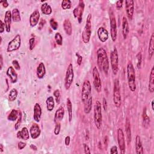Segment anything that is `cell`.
Segmentation results:
<instances>
[{
	"mask_svg": "<svg viewBox=\"0 0 154 154\" xmlns=\"http://www.w3.org/2000/svg\"><path fill=\"white\" fill-rule=\"evenodd\" d=\"M117 142L119 147L121 150V153H125V136L123 132V130L121 128H119L117 130Z\"/></svg>",
	"mask_w": 154,
	"mask_h": 154,
	"instance_id": "obj_13",
	"label": "cell"
},
{
	"mask_svg": "<svg viewBox=\"0 0 154 154\" xmlns=\"http://www.w3.org/2000/svg\"><path fill=\"white\" fill-rule=\"evenodd\" d=\"M0 39H1V42H0V44H1V43H2V41H3V39H2L1 37H0Z\"/></svg>",
	"mask_w": 154,
	"mask_h": 154,
	"instance_id": "obj_60",
	"label": "cell"
},
{
	"mask_svg": "<svg viewBox=\"0 0 154 154\" xmlns=\"http://www.w3.org/2000/svg\"><path fill=\"white\" fill-rule=\"evenodd\" d=\"M125 131L126 134V138L128 143L130 144L131 141V124L129 119L126 118V121L125 122Z\"/></svg>",
	"mask_w": 154,
	"mask_h": 154,
	"instance_id": "obj_27",
	"label": "cell"
},
{
	"mask_svg": "<svg viewBox=\"0 0 154 154\" xmlns=\"http://www.w3.org/2000/svg\"><path fill=\"white\" fill-rule=\"evenodd\" d=\"M18 90L16 89H12L9 93V95H8V101L10 102L15 101L16 99L17 96H18Z\"/></svg>",
	"mask_w": 154,
	"mask_h": 154,
	"instance_id": "obj_35",
	"label": "cell"
},
{
	"mask_svg": "<svg viewBox=\"0 0 154 154\" xmlns=\"http://www.w3.org/2000/svg\"><path fill=\"white\" fill-rule=\"evenodd\" d=\"M61 129V123L55 124V128H54V134L55 135H58L60 132Z\"/></svg>",
	"mask_w": 154,
	"mask_h": 154,
	"instance_id": "obj_44",
	"label": "cell"
},
{
	"mask_svg": "<svg viewBox=\"0 0 154 154\" xmlns=\"http://www.w3.org/2000/svg\"><path fill=\"white\" fill-rule=\"evenodd\" d=\"M46 109L48 112H52L54 108L55 103H54V99L53 96H49L47 98L46 101Z\"/></svg>",
	"mask_w": 154,
	"mask_h": 154,
	"instance_id": "obj_32",
	"label": "cell"
},
{
	"mask_svg": "<svg viewBox=\"0 0 154 154\" xmlns=\"http://www.w3.org/2000/svg\"><path fill=\"white\" fill-rule=\"evenodd\" d=\"M4 64V61H3V57L2 54L0 55V70H1L3 69V66Z\"/></svg>",
	"mask_w": 154,
	"mask_h": 154,
	"instance_id": "obj_54",
	"label": "cell"
},
{
	"mask_svg": "<svg viewBox=\"0 0 154 154\" xmlns=\"http://www.w3.org/2000/svg\"><path fill=\"white\" fill-rule=\"evenodd\" d=\"M49 24H50V25H51V27L52 28L53 30H56L58 28V23L54 19H51L50 20Z\"/></svg>",
	"mask_w": 154,
	"mask_h": 154,
	"instance_id": "obj_41",
	"label": "cell"
},
{
	"mask_svg": "<svg viewBox=\"0 0 154 154\" xmlns=\"http://www.w3.org/2000/svg\"><path fill=\"white\" fill-rule=\"evenodd\" d=\"M55 41L58 45H62L63 44V37L60 33H56L55 35Z\"/></svg>",
	"mask_w": 154,
	"mask_h": 154,
	"instance_id": "obj_38",
	"label": "cell"
},
{
	"mask_svg": "<svg viewBox=\"0 0 154 154\" xmlns=\"http://www.w3.org/2000/svg\"><path fill=\"white\" fill-rule=\"evenodd\" d=\"M6 74L9 77L12 83H16L17 81H18V74L16 72L14 67H13L12 66H10L8 68Z\"/></svg>",
	"mask_w": 154,
	"mask_h": 154,
	"instance_id": "obj_20",
	"label": "cell"
},
{
	"mask_svg": "<svg viewBox=\"0 0 154 154\" xmlns=\"http://www.w3.org/2000/svg\"><path fill=\"white\" fill-rule=\"evenodd\" d=\"M111 60V66H112V71L114 75H116L118 72V66H119V58L117 51L116 48L112 51L110 54Z\"/></svg>",
	"mask_w": 154,
	"mask_h": 154,
	"instance_id": "obj_10",
	"label": "cell"
},
{
	"mask_svg": "<svg viewBox=\"0 0 154 154\" xmlns=\"http://www.w3.org/2000/svg\"><path fill=\"white\" fill-rule=\"evenodd\" d=\"M149 90L151 93H153L154 92V67L152 68L149 76Z\"/></svg>",
	"mask_w": 154,
	"mask_h": 154,
	"instance_id": "obj_28",
	"label": "cell"
},
{
	"mask_svg": "<svg viewBox=\"0 0 154 154\" xmlns=\"http://www.w3.org/2000/svg\"><path fill=\"white\" fill-rule=\"evenodd\" d=\"M81 100L84 104V112L85 114L90 113L92 108V87L89 80L85 81L83 83L81 92Z\"/></svg>",
	"mask_w": 154,
	"mask_h": 154,
	"instance_id": "obj_1",
	"label": "cell"
},
{
	"mask_svg": "<svg viewBox=\"0 0 154 154\" xmlns=\"http://www.w3.org/2000/svg\"><path fill=\"white\" fill-rule=\"evenodd\" d=\"M125 9L128 18L131 20L134 12V1L132 0H127L125 1Z\"/></svg>",
	"mask_w": 154,
	"mask_h": 154,
	"instance_id": "obj_14",
	"label": "cell"
},
{
	"mask_svg": "<svg viewBox=\"0 0 154 154\" xmlns=\"http://www.w3.org/2000/svg\"><path fill=\"white\" fill-rule=\"evenodd\" d=\"M102 108L100 102L97 101L95 102V108H94V122L97 129L99 130L102 126Z\"/></svg>",
	"mask_w": 154,
	"mask_h": 154,
	"instance_id": "obj_5",
	"label": "cell"
},
{
	"mask_svg": "<svg viewBox=\"0 0 154 154\" xmlns=\"http://www.w3.org/2000/svg\"><path fill=\"white\" fill-rule=\"evenodd\" d=\"M93 85L98 93H100L102 90V83L100 78V75L96 67H94L93 69Z\"/></svg>",
	"mask_w": 154,
	"mask_h": 154,
	"instance_id": "obj_9",
	"label": "cell"
},
{
	"mask_svg": "<svg viewBox=\"0 0 154 154\" xmlns=\"http://www.w3.org/2000/svg\"><path fill=\"white\" fill-rule=\"evenodd\" d=\"M30 133L33 139H37L41 134V130L39 125L36 123L33 124L30 127Z\"/></svg>",
	"mask_w": 154,
	"mask_h": 154,
	"instance_id": "obj_16",
	"label": "cell"
},
{
	"mask_svg": "<svg viewBox=\"0 0 154 154\" xmlns=\"http://www.w3.org/2000/svg\"><path fill=\"white\" fill-rule=\"evenodd\" d=\"M21 122H22V114L21 112H19V117H18V121H17V122L16 123L15 125V130H18L20 126H21Z\"/></svg>",
	"mask_w": 154,
	"mask_h": 154,
	"instance_id": "obj_40",
	"label": "cell"
},
{
	"mask_svg": "<svg viewBox=\"0 0 154 154\" xmlns=\"http://www.w3.org/2000/svg\"><path fill=\"white\" fill-rule=\"evenodd\" d=\"M127 78L130 90L135 92L136 90L135 74L134 66L131 63H128L127 65Z\"/></svg>",
	"mask_w": 154,
	"mask_h": 154,
	"instance_id": "obj_3",
	"label": "cell"
},
{
	"mask_svg": "<svg viewBox=\"0 0 154 154\" xmlns=\"http://www.w3.org/2000/svg\"><path fill=\"white\" fill-rule=\"evenodd\" d=\"M0 26H1V28H0V33H3L5 30L6 26L5 24L1 20L0 21Z\"/></svg>",
	"mask_w": 154,
	"mask_h": 154,
	"instance_id": "obj_49",
	"label": "cell"
},
{
	"mask_svg": "<svg viewBox=\"0 0 154 154\" xmlns=\"http://www.w3.org/2000/svg\"><path fill=\"white\" fill-rule=\"evenodd\" d=\"M76 55L77 56V63L79 66H80L81 65L82 61H83V57L81 55H80L79 54L76 53Z\"/></svg>",
	"mask_w": 154,
	"mask_h": 154,
	"instance_id": "obj_46",
	"label": "cell"
},
{
	"mask_svg": "<svg viewBox=\"0 0 154 154\" xmlns=\"http://www.w3.org/2000/svg\"><path fill=\"white\" fill-rule=\"evenodd\" d=\"M63 28L66 35L68 36H71L72 33V24L69 19H66L63 22Z\"/></svg>",
	"mask_w": 154,
	"mask_h": 154,
	"instance_id": "obj_26",
	"label": "cell"
},
{
	"mask_svg": "<svg viewBox=\"0 0 154 154\" xmlns=\"http://www.w3.org/2000/svg\"><path fill=\"white\" fill-rule=\"evenodd\" d=\"M84 153H85L90 154L91 153L89 147L87 146L86 144H84Z\"/></svg>",
	"mask_w": 154,
	"mask_h": 154,
	"instance_id": "obj_50",
	"label": "cell"
},
{
	"mask_svg": "<svg viewBox=\"0 0 154 154\" xmlns=\"http://www.w3.org/2000/svg\"><path fill=\"white\" fill-rule=\"evenodd\" d=\"M123 1H121V0H119V1L116 2V7L117 9H120V8H121L123 5Z\"/></svg>",
	"mask_w": 154,
	"mask_h": 154,
	"instance_id": "obj_52",
	"label": "cell"
},
{
	"mask_svg": "<svg viewBox=\"0 0 154 154\" xmlns=\"http://www.w3.org/2000/svg\"><path fill=\"white\" fill-rule=\"evenodd\" d=\"M85 4L83 1L80 0L79 1L78 5L73 10V15L75 18H77L78 22L80 24L82 22L83 19V14L84 10Z\"/></svg>",
	"mask_w": 154,
	"mask_h": 154,
	"instance_id": "obj_12",
	"label": "cell"
},
{
	"mask_svg": "<svg viewBox=\"0 0 154 154\" xmlns=\"http://www.w3.org/2000/svg\"><path fill=\"white\" fill-rule=\"evenodd\" d=\"M19 113L18 112V111H17L16 110L13 109L12 110V112H10L9 115L8 116L7 119L8 121H12V122L15 121L19 117Z\"/></svg>",
	"mask_w": 154,
	"mask_h": 154,
	"instance_id": "obj_34",
	"label": "cell"
},
{
	"mask_svg": "<svg viewBox=\"0 0 154 154\" xmlns=\"http://www.w3.org/2000/svg\"><path fill=\"white\" fill-rule=\"evenodd\" d=\"M30 148H31V149L35 150V151H37V147L35 146V145H34V144H31L30 145Z\"/></svg>",
	"mask_w": 154,
	"mask_h": 154,
	"instance_id": "obj_57",
	"label": "cell"
},
{
	"mask_svg": "<svg viewBox=\"0 0 154 154\" xmlns=\"http://www.w3.org/2000/svg\"><path fill=\"white\" fill-rule=\"evenodd\" d=\"M152 110H154V108H153V100L152 101Z\"/></svg>",
	"mask_w": 154,
	"mask_h": 154,
	"instance_id": "obj_59",
	"label": "cell"
},
{
	"mask_svg": "<svg viewBox=\"0 0 154 154\" xmlns=\"http://www.w3.org/2000/svg\"><path fill=\"white\" fill-rule=\"evenodd\" d=\"M40 20V13L38 10L34 11L30 17V26L34 27L38 24Z\"/></svg>",
	"mask_w": 154,
	"mask_h": 154,
	"instance_id": "obj_18",
	"label": "cell"
},
{
	"mask_svg": "<svg viewBox=\"0 0 154 154\" xmlns=\"http://www.w3.org/2000/svg\"><path fill=\"white\" fill-rule=\"evenodd\" d=\"M98 36L101 42H105L108 39V32L104 27H99L98 30Z\"/></svg>",
	"mask_w": 154,
	"mask_h": 154,
	"instance_id": "obj_19",
	"label": "cell"
},
{
	"mask_svg": "<svg viewBox=\"0 0 154 154\" xmlns=\"http://www.w3.org/2000/svg\"><path fill=\"white\" fill-rule=\"evenodd\" d=\"M110 32L111 37H112V40L115 42L117 39V26L115 16L113 12L110 14Z\"/></svg>",
	"mask_w": 154,
	"mask_h": 154,
	"instance_id": "obj_11",
	"label": "cell"
},
{
	"mask_svg": "<svg viewBox=\"0 0 154 154\" xmlns=\"http://www.w3.org/2000/svg\"><path fill=\"white\" fill-rule=\"evenodd\" d=\"M35 38H31L29 40V48L30 51H32L35 46Z\"/></svg>",
	"mask_w": 154,
	"mask_h": 154,
	"instance_id": "obj_43",
	"label": "cell"
},
{
	"mask_svg": "<svg viewBox=\"0 0 154 154\" xmlns=\"http://www.w3.org/2000/svg\"><path fill=\"white\" fill-rule=\"evenodd\" d=\"M70 142H71V138H70V137H69V136H67V137H66L65 142V144L66 145V146H69V144H70Z\"/></svg>",
	"mask_w": 154,
	"mask_h": 154,
	"instance_id": "obj_53",
	"label": "cell"
},
{
	"mask_svg": "<svg viewBox=\"0 0 154 154\" xmlns=\"http://www.w3.org/2000/svg\"><path fill=\"white\" fill-rule=\"evenodd\" d=\"M26 143H24L23 142H19L18 143V148L19 150L23 149L25 146H26Z\"/></svg>",
	"mask_w": 154,
	"mask_h": 154,
	"instance_id": "obj_48",
	"label": "cell"
},
{
	"mask_svg": "<svg viewBox=\"0 0 154 154\" xmlns=\"http://www.w3.org/2000/svg\"><path fill=\"white\" fill-rule=\"evenodd\" d=\"M103 107H104V110L107 111V100L105 98H104V99H103Z\"/></svg>",
	"mask_w": 154,
	"mask_h": 154,
	"instance_id": "obj_55",
	"label": "cell"
},
{
	"mask_svg": "<svg viewBox=\"0 0 154 154\" xmlns=\"http://www.w3.org/2000/svg\"><path fill=\"white\" fill-rule=\"evenodd\" d=\"M12 21V15L10 10L6 11L5 13L4 24L6 26V30L7 33H9L11 29V24Z\"/></svg>",
	"mask_w": 154,
	"mask_h": 154,
	"instance_id": "obj_17",
	"label": "cell"
},
{
	"mask_svg": "<svg viewBox=\"0 0 154 154\" xmlns=\"http://www.w3.org/2000/svg\"><path fill=\"white\" fill-rule=\"evenodd\" d=\"M45 23H46L45 20L44 19H42L40 20V21L39 22V27H38V28H39V30H42V28L44 27V26L45 25Z\"/></svg>",
	"mask_w": 154,
	"mask_h": 154,
	"instance_id": "obj_47",
	"label": "cell"
},
{
	"mask_svg": "<svg viewBox=\"0 0 154 154\" xmlns=\"http://www.w3.org/2000/svg\"><path fill=\"white\" fill-rule=\"evenodd\" d=\"M0 3H1L4 8H7L8 6V3L7 1H0Z\"/></svg>",
	"mask_w": 154,
	"mask_h": 154,
	"instance_id": "obj_56",
	"label": "cell"
},
{
	"mask_svg": "<svg viewBox=\"0 0 154 154\" xmlns=\"http://www.w3.org/2000/svg\"><path fill=\"white\" fill-rule=\"evenodd\" d=\"M113 102L116 107L119 108L121 105V95L120 92V85L118 79H116L114 83L113 89Z\"/></svg>",
	"mask_w": 154,
	"mask_h": 154,
	"instance_id": "obj_6",
	"label": "cell"
},
{
	"mask_svg": "<svg viewBox=\"0 0 154 154\" xmlns=\"http://www.w3.org/2000/svg\"><path fill=\"white\" fill-rule=\"evenodd\" d=\"M66 106L68 114H69V121L71 122L72 120V104L69 98L67 99Z\"/></svg>",
	"mask_w": 154,
	"mask_h": 154,
	"instance_id": "obj_33",
	"label": "cell"
},
{
	"mask_svg": "<svg viewBox=\"0 0 154 154\" xmlns=\"http://www.w3.org/2000/svg\"><path fill=\"white\" fill-rule=\"evenodd\" d=\"M36 74L37 78L39 79H42L45 76L46 74V69L45 65L43 63H40L37 66Z\"/></svg>",
	"mask_w": 154,
	"mask_h": 154,
	"instance_id": "obj_24",
	"label": "cell"
},
{
	"mask_svg": "<svg viewBox=\"0 0 154 154\" xmlns=\"http://www.w3.org/2000/svg\"><path fill=\"white\" fill-rule=\"evenodd\" d=\"M65 116V109L63 107H60L55 113L54 116V122L55 124L61 123Z\"/></svg>",
	"mask_w": 154,
	"mask_h": 154,
	"instance_id": "obj_15",
	"label": "cell"
},
{
	"mask_svg": "<svg viewBox=\"0 0 154 154\" xmlns=\"http://www.w3.org/2000/svg\"><path fill=\"white\" fill-rule=\"evenodd\" d=\"M12 21L14 22H18L21 21V15H20V12L19 10H18V8H13L12 12Z\"/></svg>",
	"mask_w": 154,
	"mask_h": 154,
	"instance_id": "obj_31",
	"label": "cell"
},
{
	"mask_svg": "<svg viewBox=\"0 0 154 154\" xmlns=\"http://www.w3.org/2000/svg\"><path fill=\"white\" fill-rule=\"evenodd\" d=\"M97 64L101 71L108 75L109 71V61L106 51L100 48L97 51Z\"/></svg>",
	"mask_w": 154,
	"mask_h": 154,
	"instance_id": "obj_2",
	"label": "cell"
},
{
	"mask_svg": "<svg viewBox=\"0 0 154 154\" xmlns=\"http://www.w3.org/2000/svg\"><path fill=\"white\" fill-rule=\"evenodd\" d=\"M129 33V25L126 17L123 16L122 19V35L124 39H126Z\"/></svg>",
	"mask_w": 154,
	"mask_h": 154,
	"instance_id": "obj_23",
	"label": "cell"
},
{
	"mask_svg": "<svg viewBox=\"0 0 154 154\" xmlns=\"http://www.w3.org/2000/svg\"><path fill=\"white\" fill-rule=\"evenodd\" d=\"M21 45V39L19 35H16L15 37L9 42L7 46V51L8 53H11L13 51H17L19 49Z\"/></svg>",
	"mask_w": 154,
	"mask_h": 154,
	"instance_id": "obj_8",
	"label": "cell"
},
{
	"mask_svg": "<svg viewBox=\"0 0 154 154\" xmlns=\"http://www.w3.org/2000/svg\"><path fill=\"white\" fill-rule=\"evenodd\" d=\"M74 73L72 64L70 63L68 66L66 71V74L65 76V87L66 90L69 89L71 85L74 81Z\"/></svg>",
	"mask_w": 154,
	"mask_h": 154,
	"instance_id": "obj_7",
	"label": "cell"
},
{
	"mask_svg": "<svg viewBox=\"0 0 154 154\" xmlns=\"http://www.w3.org/2000/svg\"><path fill=\"white\" fill-rule=\"evenodd\" d=\"M41 11L44 15H49L52 13V8L48 3H45L41 6Z\"/></svg>",
	"mask_w": 154,
	"mask_h": 154,
	"instance_id": "obj_30",
	"label": "cell"
},
{
	"mask_svg": "<svg viewBox=\"0 0 154 154\" xmlns=\"http://www.w3.org/2000/svg\"><path fill=\"white\" fill-rule=\"evenodd\" d=\"M143 125L144 126L148 128L150 123V119L146 114V108H144L143 111Z\"/></svg>",
	"mask_w": 154,
	"mask_h": 154,
	"instance_id": "obj_36",
	"label": "cell"
},
{
	"mask_svg": "<svg viewBox=\"0 0 154 154\" xmlns=\"http://www.w3.org/2000/svg\"><path fill=\"white\" fill-rule=\"evenodd\" d=\"M41 116H42L41 107L38 103H36L35 105V107H34V115H33L34 120H35L36 122H40Z\"/></svg>",
	"mask_w": 154,
	"mask_h": 154,
	"instance_id": "obj_21",
	"label": "cell"
},
{
	"mask_svg": "<svg viewBox=\"0 0 154 154\" xmlns=\"http://www.w3.org/2000/svg\"><path fill=\"white\" fill-rule=\"evenodd\" d=\"M3 151H4V146H3V144H0V152H3Z\"/></svg>",
	"mask_w": 154,
	"mask_h": 154,
	"instance_id": "obj_58",
	"label": "cell"
},
{
	"mask_svg": "<svg viewBox=\"0 0 154 154\" xmlns=\"http://www.w3.org/2000/svg\"><path fill=\"white\" fill-rule=\"evenodd\" d=\"M136 59H137V66L138 69H140L142 63V54L140 53H139L137 55Z\"/></svg>",
	"mask_w": 154,
	"mask_h": 154,
	"instance_id": "obj_42",
	"label": "cell"
},
{
	"mask_svg": "<svg viewBox=\"0 0 154 154\" xmlns=\"http://www.w3.org/2000/svg\"><path fill=\"white\" fill-rule=\"evenodd\" d=\"M135 152L137 154L143 153V148L141 140V138L139 135L136 136L135 139Z\"/></svg>",
	"mask_w": 154,
	"mask_h": 154,
	"instance_id": "obj_25",
	"label": "cell"
},
{
	"mask_svg": "<svg viewBox=\"0 0 154 154\" xmlns=\"http://www.w3.org/2000/svg\"><path fill=\"white\" fill-rule=\"evenodd\" d=\"M17 137L19 139L28 140L30 138V135L27 128L26 127L22 128V129L17 133Z\"/></svg>",
	"mask_w": 154,
	"mask_h": 154,
	"instance_id": "obj_22",
	"label": "cell"
},
{
	"mask_svg": "<svg viewBox=\"0 0 154 154\" xmlns=\"http://www.w3.org/2000/svg\"><path fill=\"white\" fill-rule=\"evenodd\" d=\"M110 153H113V154H114V153H118L117 148L116 146H113L112 148H111Z\"/></svg>",
	"mask_w": 154,
	"mask_h": 154,
	"instance_id": "obj_51",
	"label": "cell"
},
{
	"mask_svg": "<svg viewBox=\"0 0 154 154\" xmlns=\"http://www.w3.org/2000/svg\"><path fill=\"white\" fill-rule=\"evenodd\" d=\"M12 65L13 67H15V69L16 70H19L20 69V65L19 62L16 60H13L12 62Z\"/></svg>",
	"mask_w": 154,
	"mask_h": 154,
	"instance_id": "obj_45",
	"label": "cell"
},
{
	"mask_svg": "<svg viewBox=\"0 0 154 154\" xmlns=\"http://www.w3.org/2000/svg\"><path fill=\"white\" fill-rule=\"evenodd\" d=\"M54 96H55V101L57 102V104H59L60 102V99H61V95L60 92L59 90H55L54 92Z\"/></svg>",
	"mask_w": 154,
	"mask_h": 154,
	"instance_id": "obj_39",
	"label": "cell"
},
{
	"mask_svg": "<svg viewBox=\"0 0 154 154\" xmlns=\"http://www.w3.org/2000/svg\"><path fill=\"white\" fill-rule=\"evenodd\" d=\"M71 1L70 0H63L62 2V7L63 10L69 9L71 7Z\"/></svg>",
	"mask_w": 154,
	"mask_h": 154,
	"instance_id": "obj_37",
	"label": "cell"
},
{
	"mask_svg": "<svg viewBox=\"0 0 154 154\" xmlns=\"http://www.w3.org/2000/svg\"><path fill=\"white\" fill-rule=\"evenodd\" d=\"M153 52H154V35L152 33L149 40V45L148 49V54L150 59L152 57L153 55Z\"/></svg>",
	"mask_w": 154,
	"mask_h": 154,
	"instance_id": "obj_29",
	"label": "cell"
},
{
	"mask_svg": "<svg viewBox=\"0 0 154 154\" xmlns=\"http://www.w3.org/2000/svg\"><path fill=\"white\" fill-rule=\"evenodd\" d=\"M92 34V15L89 14L87 18L86 23L82 33V39L84 44H88Z\"/></svg>",
	"mask_w": 154,
	"mask_h": 154,
	"instance_id": "obj_4",
	"label": "cell"
}]
</instances>
